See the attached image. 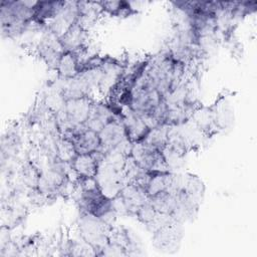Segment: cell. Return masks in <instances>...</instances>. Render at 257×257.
Wrapping results in <instances>:
<instances>
[{
    "mask_svg": "<svg viewBox=\"0 0 257 257\" xmlns=\"http://www.w3.org/2000/svg\"><path fill=\"white\" fill-rule=\"evenodd\" d=\"M96 154H76L71 162V169L78 178L96 177L99 170V161Z\"/></svg>",
    "mask_w": 257,
    "mask_h": 257,
    "instance_id": "obj_3",
    "label": "cell"
},
{
    "mask_svg": "<svg viewBox=\"0 0 257 257\" xmlns=\"http://www.w3.org/2000/svg\"><path fill=\"white\" fill-rule=\"evenodd\" d=\"M131 160L139 169L144 171H168L169 167L163 151L143 143H137L132 147Z\"/></svg>",
    "mask_w": 257,
    "mask_h": 257,
    "instance_id": "obj_1",
    "label": "cell"
},
{
    "mask_svg": "<svg viewBox=\"0 0 257 257\" xmlns=\"http://www.w3.org/2000/svg\"><path fill=\"white\" fill-rule=\"evenodd\" d=\"M55 64L58 73L66 78L74 77L80 72V62L73 51L63 50Z\"/></svg>",
    "mask_w": 257,
    "mask_h": 257,
    "instance_id": "obj_4",
    "label": "cell"
},
{
    "mask_svg": "<svg viewBox=\"0 0 257 257\" xmlns=\"http://www.w3.org/2000/svg\"><path fill=\"white\" fill-rule=\"evenodd\" d=\"M102 149L106 148L109 150L116 149L124 139H126L125 131L122 122L116 119H111L108 121L99 132H98Z\"/></svg>",
    "mask_w": 257,
    "mask_h": 257,
    "instance_id": "obj_2",
    "label": "cell"
}]
</instances>
